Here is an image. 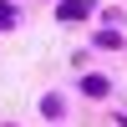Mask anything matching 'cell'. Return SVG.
<instances>
[{
	"instance_id": "6da1fadb",
	"label": "cell",
	"mask_w": 127,
	"mask_h": 127,
	"mask_svg": "<svg viewBox=\"0 0 127 127\" xmlns=\"http://www.w3.org/2000/svg\"><path fill=\"white\" fill-rule=\"evenodd\" d=\"M0 26H10V5H0Z\"/></svg>"
}]
</instances>
